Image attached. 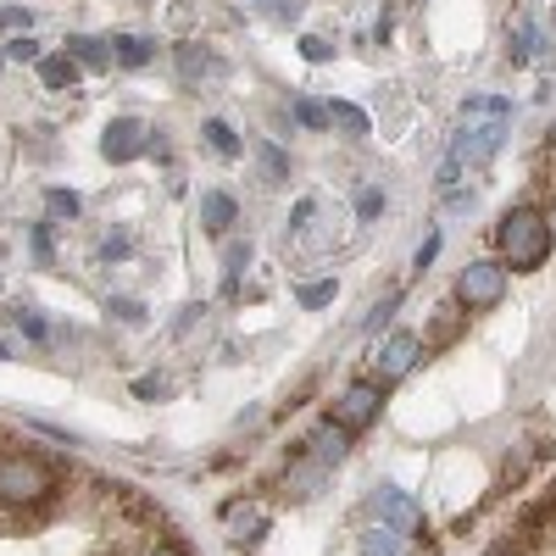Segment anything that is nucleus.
I'll list each match as a JSON object with an SVG mask.
<instances>
[{"label": "nucleus", "instance_id": "1", "mask_svg": "<svg viewBox=\"0 0 556 556\" xmlns=\"http://www.w3.org/2000/svg\"><path fill=\"white\" fill-rule=\"evenodd\" d=\"M495 240H501V256H506V267L534 273V267L551 256V223H545V212H534V206H518V212H506V217H501Z\"/></svg>", "mask_w": 556, "mask_h": 556}, {"label": "nucleus", "instance_id": "2", "mask_svg": "<svg viewBox=\"0 0 556 556\" xmlns=\"http://www.w3.org/2000/svg\"><path fill=\"white\" fill-rule=\"evenodd\" d=\"M501 295H506V267L501 262H468V267H462L456 301L468 312H490V306H501Z\"/></svg>", "mask_w": 556, "mask_h": 556}, {"label": "nucleus", "instance_id": "3", "mask_svg": "<svg viewBox=\"0 0 556 556\" xmlns=\"http://www.w3.org/2000/svg\"><path fill=\"white\" fill-rule=\"evenodd\" d=\"M379 412H384V384H379V379H374V384H351V390L334 401V424L351 429V434H362L367 424H379Z\"/></svg>", "mask_w": 556, "mask_h": 556}, {"label": "nucleus", "instance_id": "4", "mask_svg": "<svg viewBox=\"0 0 556 556\" xmlns=\"http://www.w3.org/2000/svg\"><path fill=\"white\" fill-rule=\"evenodd\" d=\"M417 356H424V340L417 334H406V329H395L379 351H374V374H379V384H395V379H406L412 367H417Z\"/></svg>", "mask_w": 556, "mask_h": 556}, {"label": "nucleus", "instance_id": "5", "mask_svg": "<svg viewBox=\"0 0 556 556\" xmlns=\"http://www.w3.org/2000/svg\"><path fill=\"white\" fill-rule=\"evenodd\" d=\"M101 151H106V162H139L151 151L146 123H139V117H112L106 134H101Z\"/></svg>", "mask_w": 556, "mask_h": 556}, {"label": "nucleus", "instance_id": "6", "mask_svg": "<svg viewBox=\"0 0 556 556\" xmlns=\"http://www.w3.org/2000/svg\"><path fill=\"white\" fill-rule=\"evenodd\" d=\"M374 513H379V523H390L401 534H424V513H417V501L406 490H395V484H384L374 495Z\"/></svg>", "mask_w": 556, "mask_h": 556}, {"label": "nucleus", "instance_id": "7", "mask_svg": "<svg viewBox=\"0 0 556 556\" xmlns=\"http://www.w3.org/2000/svg\"><path fill=\"white\" fill-rule=\"evenodd\" d=\"M223 523H228V534H235L240 545H256L267 534V506L262 501H228L223 506Z\"/></svg>", "mask_w": 556, "mask_h": 556}, {"label": "nucleus", "instance_id": "8", "mask_svg": "<svg viewBox=\"0 0 556 556\" xmlns=\"http://www.w3.org/2000/svg\"><path fill=\"white\" fill-rule=\"evenodd\" d=\"M501 134H506V123H501V117H495V123H484V128H468V134L456 139V156H451V162H456V167H462V162H468V167L490 162V156H495V146H501Z\"/></svg>", "mask_w": 556, "mask_h": 556}, {"label": "nucleus", "instance_id": "9", "mask_svg": "<svg viewBox=\"0 0 556 556\" xmlns=\"http://www.w3.org/2000/svg\"><path fill=\"white\" fill-rule=\"evenodd\" d=\"M235 223H240V206H235V195H223V190L201 195V228H206L212 240H223Z\"/></svg>", "mask_w": 556, "mask_h": 556}, {"label": "nucleus", "instance_id": "10", "mask_svg": "<svg viewBox=\"0 0 556 556\" xmlns=\"http://www.w3.org/2000/svg\"><path fill=\"white\" fill-rule=\"evenodd\" d=\"M323 479H329V462H317V456H301L295 468H285V495H295V501H312Z\"/></svg>", "mask_w": 556, "mask_h": 556}, {"label": "nucleus", "instance_id": "11", "mask_svg": "<svg viewBox=\"0 0 556 556\" xmlns=\"http://www.w3.org/2000/svg\"><path fill=\"white\" fill-rule=\"evenodd\" d=\"M345 451H351V429H340L334 417H329V424H317V429H312V440H306V456L329 462V468H334V462H340Z\"/></svg>", "mask_w": 556, "mask_h": 556}, {"label": "nucleus", "instance_id": "12", "mask_svg": "<svg viewBox=\"0 0 556 556\" xmlns=\"http://www.w3.org/2000/svg\"><path fill=\"white\" fill-rule=\"evenodd\" d=\"M223 67H217V56L212 51H201V45H178V78L190 84V89H201V84H212Z\"/></svg>", "mask_w": 556, "mask_h": 556}, {"label": "nucleus", "instance_id": "13", "mask_svg": "<svg viewBox=\"0 0 556 556\" xmlns=\"http://www.w3.org/2000/svg\"><path fill=\"white\" fill-rule=\"evenodd\" d=\"M78 73H84V67H78V56H67V51L39 62V84H45V89H78Z\"/></svg>", "mask_w": 556, "mask_h": 556}, {"label": "nucleus", "instance_id": "14", "mask_svg": "<svg viewBox=\"0 0 556 556\" xmlns=\"http://www.w3.org/2000/svg\"><path fill=\"white\" fill-rule=\"evenodd\" d=\"M362 556H406V545H401V529H390V523H374L362 534Z\"/></svg>", "mask_w": 556, "mask_h": 556}, {"label": "nucleus", "instance_id": "15", "mask_svg": "<svg viewBox=\"0 0 556 556\" xmlns=\"http://www.w3.org/2000/svg\"><path fill=\"white\" fill-rule=\"evenodd\" d=\"M67 56H78V67H112L106 39H89V34H73L67 39Z\"/></svg>", "mask_w": 556, "mask_h": 556}, {"label": "nucleus", "instance_id": "16", "mask_svg": "<svg viewBox=\"0 0 556 556\" xmlns=\"http://www.w3.org/2000/svg\"><path fill=\"white\" fill-rule=\"evenodd\" d=\"M156 51H151V39H139V34H117L112 39V62H123V67H146Z\"/></svg>", "mask_w": 556, "mask_h": 556}, {"label": "nucleus", "instance_id": "17", "mask_svg": "<svg viewBox=\"0 0 556 556\" xmlns=\"http://www.w3.org/2000/svg\"><path fill=\"white\" fill-rule=\"evenodd\" d=\"M462 317H468V306H440V317H434V329H429L424 345H451L462 334Z\"/></svg>", "mask_w": 556, "mask_h": 556}, {"label": "nucleus", "instance_id": "18", "mask_svg": "<svg viewBox=\"0 0 556 556\" xmlns=\"http://www.w3.org/2000/svg\"><path fill=\"white\" fill-rule=\"evenodd\" d=\"M534 545H540V529H518V534H506V540H495L490 545V556H534Z\"/></svg>", "mask_w": 556, "mask_h": 556}, {"label": "nucleus", "instance_id": "19", "mask_svg": "<svg viewBox=\"0 0 556 556\" xmlns=\"http://www.w3.org/2000/svg\"><path fill=\"white\" fill-rule=\"evenodd\" d=\"M206 146H212L217 156H240V134L228 128L223 117H212V123H206Z\"/></svg>", "mask_w": 556, "mask_h": 556}, {"label": "nucleus", "instance_id": "20", "mask_svg": "<svg viewBox=\"0 0 556 556\" xmlns=\"http://www.w3.org/2000/svg\"><path fill=\"white\" fill-rule=\"evenodd\" d=\"M329 123H334V128H345V134H356V139L367 134V112H362V106H351V101H334V106H329Z\"/></svg>", "mask_w": 556, "mask_h": 556}, {"label": "nucleus", "instance_id": "21", "mask_svg": "<svg viewBox=\"0 0 556 556\" xmlns=\"http://www.w3.org/2000/svg\"><path fill=\"white\" fill-rule=\"evenodd\" d=\"M529 529H556V490L540 501V506H529V518H523Z\"/></svg>", "mask_w": 556, "mask_h": 556}, {"label": "nucleus", "instance_id": "22", "mask_svg": "<svg viewBox=\"0 0 556 556\" xmlns=\"http://www.w3.org/2000/svg\"><path fill=\"white\" fill-rule=\"evenodd\" d=\"M45 212H51V217H78V195L73 190H51V195H45Z\"/></svg>", "mask_w": 556, "mask_h": 556}, {"label": "nucleus", "instance_id": "23", "mask_svg": "<svg viewBox=\"0 0 556 556\" xmlns=\"http://www.w3.org/2000/svg\"><path fill=\"white\" fill-rule=\"evenodd\" d=\"M329 301H334V278H323V285H306V290H301V306H306V312L329 306Z\"/></svg>", "mask_w": 556, "mask_h": 556}, {"label": "nucleus", "instance_id": "24", "mask_svg": "<svg viewBox=\"0 0 556 556\" xmlns=\"http://www.w3.org/2000/svg\"><path fill=\"white\" fill-rule=\"evenodd\" d=\"M7 56H12V62H45V56H39V39H28V34H17V39L7 45Z\"/></svg>", "mask_w": 556, "mask_h": 556}, {"label": "nucleus", "instance_id": "25", "mask_svg": "<svg viewBox=\"0 0 556 556\" xmlns=\"http://www.w3.org/2000/svg\"><path fill=\"white\" fill-rule=\"evenodd\" d=\"M256 156H262V173H267V184H278V178H285V173H290V162H285V156H278L273 146H262Z\"/></svg>", "mask_w": 556, "mask_h": 556}, {"label": "nucleus", "instance_id": "26", "mask_svg": "<svg viewBox=\"0 0 556 556\" xmlns=\"http://www.w3.org/2000/svg\"><path fill=\"white\" fill-rule=\"evenodd\" d=\"M223 262H228V273H240V267L251 262V240H228V245H223Z\"/></svg>", "mask_w": 556, "mask_h": 556}, {"label": "nucleus", "instance_id": "27", "mask_svg": "<svg viewBox=\"0 0 556 556\" xmlns=\"http://www.w3.org/2000/svg\"><path fill=\"white\" fill-rule=\"evenodd\" d=\"M301 56H306V62H329V56H334V45H329V39H317V34H306V39H301Z\"/></svg>", "mask_w": 556, "mask_h": 556}, {"label": "nucleus", "instance_id": "28", "mask_svg": "<svg viewBox=\"0 0 556 556\" xmlns=\"http://www.w3.org/2000/svg\"><path fill=\"white\" fill-rule=\"evenodd\" d=\"M295 117H301L306 128H323V123H329V106H317V101H295Z\"/></svg>", "mask_w": 556, "mask_h": 556}, {"label": "nucleus", "instance_id": "29", "mask_svg": "<svg viewBox=\"0 0 556 556\" xmlns=\"http://www.w3.org/2000/svg\"><path fill=\"white\" fill-rule=\"evenodd\" d=\"M17 28L28 34V12L23 7H0V34H17Z\"/></svg>", "mask_w": 556, "mask_h": 556}, {"label": "nucleus", "instance_id": "30", "mask_svg": "<svg viewBox=\"0 0 556 556\" xmlns=\"http://www.w3.org/2000/svg\"><path fill=\"white\" fill-rule=\"evenodd\" d=\"M262 7H267L278 23H295V17H301V0H262Z\"/></svg>", "mask_w": 556, "mask_h": 556}, {"label": "nucleus", "instance_id": "31", "mask_svg": "<svg viewBox=\"0 0 556 556\" xmlns=\"http://www.w3.org/2000/svg\"><path fill=\"white\" fill-rule=\"evenodd\" d=\"M356 212H362V217H379V212H384V195H379V190H362V195H356Z\"/></svg>", "mask_w": 556, "mask_h": 556}, {"label": "nucleus", "instance_id": "32", "mask_svg": "<svg viewBox=\"0 0 556 556\" xmlns=\"http://www.w3.org/2000/svg\"><path fill=\"white\" fill-rule=\"evenodd\" d=\"M106 312H117L123 323H146V306H139V301H112Z\"/></svg>", "mask_w": 556, "mask_h": 556}, {"label": "nucleus", "instance_id": "33", "mask_svg": "<svg viewBox=\"0 0 556 556\" xmlns=\"http://www.w3.org/2000/svg\"><path fill=\"white\" fill-rule=\"evenodd\" d=\"M17 323H23V334H34V340H45V323H39L34 312H17Z\"/></svg>", "mask_w": 556, "mask_h": 556}, {"label": "nucleus", "instance_id": "34", "mask_svg": "<svg viewBox=\"0 0 556 556\" xmlns=\"http://www.w3.org/2000/svg\"><path fill=\"white\" fill-rule=\"evenodd\" d=\"M34 256L51 262V235H45V228H34Z\"/></svg>", "mask_w": 556, "mask_h": 556}]
</instances>
